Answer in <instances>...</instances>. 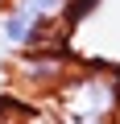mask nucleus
<instances>
[{
	"label": "nucleus",
	"mask_w": 120,
	"mask_h": 124,
	"mask_svg": "<svg viewBox=\"0 0 120 124\" xmlns=\"http://www.w3.org/2000/svg\"><path fill=\"white\" fill-rule=\"evenodd\" d=\"M58 108L66 112L71 124L116 120V112H120V70H75L58 91Z\"/></svg>",
	"instance_id": "f257e3e1"
},
{
	"label": "nucleus",
	"mask_w": 120,
	"mask_h": 124,
	"mask_svg": "<svg viewBox=\"0 0 120 124\" xmlns=\"http://www.w3.org/2000/svg\"><path fill=\"white\" fill-rule=\"evenodd\" d=\"M71 75H75V66H71L66 46H58V50H29V54H21V66H17V79L29 91H37V95H58Z\"/></svg>",
	"instance_id": "f03ea898"
},
{
	"label": "nucleus",
	"mask_w": 120,
	"mask_h": 124,
	"mask_svg": "<svg viewBox=\"0 0 120 124\" xmlns=\"http://www.w3.org/2000/svg\"><path fill=\"white\" fill-rule=\"evenodd\" d=\"M8 4H13V0H0V13H4V8H8Z\"/></svg>",
	"instance_id": "7ed1b4c3"
},
{
	"label": "nucleus",
	"mask_w": 120,
	"mask_h": 124,
	"mask_svg": "<svg viewBox=\"0 0 120 124\" xmlns=\"http://www.w3.org/2000/svg\"><path fill=\"white\" fill-rule=\"evenodd\" d=\"M95 124H116V120H95Z\"/></svg>",
	"instance_id": "20e7f679"
},
{
	"label": "nucleus",
	"mask_w": 120,
	"mask_h": 124,
	"mask_svg": "<svg viewBox=\"0 0 120 124\" xmlns=\"http://www.w3.org/2000/svg\"><path fill=\"white\" fill-rule=\"evenodd\" d=\"M116 124H120V112H116Z\"/></svg>",
	"instance_id": "39448f33"
}]
</instances>
